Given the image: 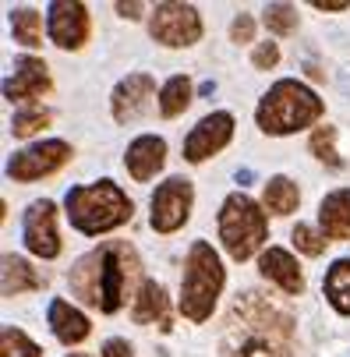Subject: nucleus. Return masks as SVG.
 Wrapping results in <instances>:
<instances>
[{
  "mask_svg": "<svg viewBox=\"0 0 350 357\" xmlns=\"http://www.w3.org/2000/svg\"><path fill=\"white\" fill-rule=\"evenodd\" d=\"M25 244L39 259H57L61 255V237H57V213L54 202H32L25 213Z\"/></svg>",
  "mask_w": 350,
  "mask_h": 357,
  "instance_id": "11",
  "label": "nucleus"
},
{
  "mask_svg": "<svg viewBox=\"0 0 350 357\" xmlns=\"http://www.w3.org/2000/svg\"><path fill=\"white\" fill-rule=\"evenodd\" d=\"M131 198L114 181H96L68 191V220L82 234H107L131 220Z\"/></svg>",
  "mask_w": 350,
  "mask_h": 357,
  "instance_id": "4",
  "label": "nucleus"
},
{
  "mask_svg": "<svg viewBox=\"0 0 350 357\" xmlns=\"http://www.w3.org/2000/svg\"><path fill=\"white\" fill-rule=\"evenodd\" d=\"M153 92H156V85H153V78H149V75H128V78L114 89V117H117L121 124L135 121V117L149 107Z\"/></svg>",
  "mask_w": 350,
  "mask_h": 357,
  "instance_id": "14",
  "label": "nucleus"
},
{
  "mask_svg": "<svg viewBox=\"0 0 350 357\" xmlns=\"http://www.w3.org/2000/svg\"><path fill=\"white\" fill-rule=\"evenodd\" d=\"M276 61H280V46H276L273 39H266V43H259V46H255V54H252V64H255L259 71L273 68Z\"/></svg>",
  "mask_w": 350,
  "mask_h": 357,
  "instance_id": "30",
  "label": "nucleus"
},
{
  "mask_svg": "<svg viewBox=\"0 0 350 357\" xmlns=\"http://www.w3.org/2000/svg\"><path fill=\"white\" fill-rule=\"evenodd\" d=\"M290 241L297 244V251H305V255H322L326 251V234L312 230L308 223H297L294 234H290Z\"/></svg>",
  "mask_w": 350,
  "mask_h": 357,
  "instance_id": "29",
  "label": "nucleus"
},
{
  "mask_svg": "<svg viewBox=\"0 0 350 357\" xmlns=\"http://www.w3.org/2000/svg\"><path fill=\"white\" fill-rule=\"evenodd\" d=\"M188 103H191V82L184 75L170 78L163 85V92H160V114L163 117H177V114L188 110Z\"/></svg>",
  "mask_w": 350,
  "mask_h": 357,
  "instance_id": "23",
  "label": "nucleus"
},
{
  "mask_svg": "<svg viewBox=\"0 0 350 357\" xmlns=\"http://www.w3.org/2000/svg\"><path fill=\"white\" fill-rule=\"evenodd\" d=\"M234 138V117L230 114H209L195 124V131L184 138V160L188 163H202Z\"/></svg>",
  "mask_w": 350,
  "mask_h": 357,
  "instance_id": "10",
  "label": "nucleus"
},
{
  "mask_svg": "<svg viewBox=\"0 0 350 357\" xmlns=\"http://www.w3.org/2000/svg\"><path fill=\"white\" fill-rule=\"evenodd\" d=\"M0 357H39V347L22 329H4V336H0Z\"/></svg>",
  "mask_w": 350,
  "mask_h": 357,
  "instance_id": "25",
  "label": "nucleus"
},
{
  "mask_svg": "<svg viewBox=\"0 0 350 357\" xmlns=\"http://www.w3.org/2000/svg\"><path fill=\"white\" fill-rule=\"evenodd\" d=\"M290 315L259 294H244L230 312V336L223 343V357H290Z\"/></svg>",
  "mask_w": 350,
  "mask_h": 357,
  "instance_id": "2",
  "label": "nucleus"
},
{
  "mask_svg": "<svg viewBox=\"0 0 350 357\" xmlns=\"http://www.w3.org/2000/svg\"><path fill=\"white\" fill-rule=\"evenodd\" d=\"M50 124V114L46 110H25V114H18L15 121H11V135L15 138H32L36 131H43Z\"/></svg>",
  "mask_w": 350,
  "mask_h": 357,
  "instance_id": "28",
  "label": "nucleus"
},
{
  "mask_svg": "<svg viewBox=\"0 0 350 357\" xmlns=\"http://www.w3.org/2000/svg\"><path fill=\"white\" fill-rule=\"evenodd\" d=\"M220 237L234 262H244L266 241V213L248 195H230L220 209Z\"/></svg>",
  "mask_w": 350,
  "mask_h": 357,
  "instance_id": "6",
  "label": "nucleus"
},
{
  "mask_svg": "<svg viewBox=\"0 0 350 357\" xmlns=\"http://www.w3.org/2000/svg\"><path fill=\"white\" fill-rule=\"evenodd\" d=\"M223 290V266L213 244L195 241L184 262V280H181V312L191 322H206L216 308V297Z\"/></svg>",
  "mask_w": 350,
  "mask_h": 357,
  "instance_id": "5",
  "label": "nucleus"
},
{
  "mask_svg": "<svg viewBox=\"0 0 350 357\" xmlns=\"http://www.w3.org/2000/svg\"><path fill=\"white\" fill-rule=\"evenodd\" d=\"M43 276L18 255H4V294H25V290H39Z\"/></svg>",
  "mask_w": 350,
  "mask_h": 357,
  "instance_id": "19",
  "label": "nucleus"
},
{
  "mask_svg": "<svg viewBox=\"0 0 350 357\" xmlns=\"http://www.w3.org/2000/svg\"><path fill=\"white\" fill-rule=\"evenodd\" d=\"M68 160H71V145H64V142L29 145V149H22V152H15V156H11V163H8V177L29 184V181H39V177L57 174Z\"/></svg>",
  "mask_w": 350,
  "mask_h": 357,
  "instance_id": "9",
  "label": "nucleus"
},
{
  "mask_svg": "<svg viewBox=\"0 0 350 357\" xmlns=\"http://www.w3.org/2000/svg\"><path fill=\"white\" fill-rule=\"evenodd\" d=\"M333 138H336V128L333 124H322L315 135H312V152L322 160V163H329V167H340V156H336V145H333Z\"/></svg>",
  "mask_w": 350,
  "mask_h": 357,
  "instance_id": "27",
  "label": "nucleus"
},
{
  "mask_svg": "<svg viewBox=\"0 0 350 357\" xmlns=\"http://www.w3.org/2000/svg\"><path fill=\"white\" fill-rule=\"evenodd\" d=\"M322 114H326L322 99L308 85H301L297 78H283L262 96L255 117L266 135H294V131L315 124Z\"/></svg>",
  "mask_w": 350,
  "mask_h": 357,
  "instance_id": "3",
  "label": "nucleus"
},
{
  "mask_svg": "<svg viewBox=\"0 0 350 357\" xmlns=\"http://www.w3.org/2000/svg\"><path fill=\"white\" fill-rule=\"evenodd\" d=\"M266 25L276 36H290L297 29V8H290V4H269L266 8Z\"/></svg>",
  "mask_w": 350,
  "mask_h": 357,
  "instance_id": "26",
  "label": "nucleus"
},
{
  "mask_svg": "<svg viewBox=\"0 0 350 357\" xmlns=\"http://www.w3.org/2000/svg\"><path fill=\"white\" fill-rule=\"evenodd\" d=\"M319 220H322V234L326 237L350 241V188H340V191H333V195L322 198Z\"/></svg>",
  "mask_w": 350,
  "mask_h": 357,
  "instance_id": "17",
  "label": "nucleus"
},
{
  "mask_svg": "<svg viewBox=\"0 0 350 357\" xmlns=\"http://www.w3.org/2000/svg\"><path fill=\"white\" fill-rule=\"evenodd\" d=\"M230 36H234V43H248V39L255 36V22L248 18V15H237L234 25H230Z\"/></svg>",
  "mask_w": 350,
  "mask_h": 357,
  "instance_id": "31",
  "label": "nucleus"
},
{
  "mask_svg": "<svg viewBox=\"0 0 350 357\" xmlns=\"http://www.w3.org/2000/svg\"><path fill=\"white\" fill-rule=\"evenodd\" d=\"M11 32L22 46H39L43 43V18L36 8H18L11 11Z\"/></svg>",
  "mask_w": 350,
  "mask_h": 357,
  "instance_id": "24",
  "label": "nucleus"
},
{
  "mask_svg": "<svg viewBox=\"0 0 350 357\" xmlns=\"http://www.w3.org/2000/svg\"><path fill=\"white\" fill-rule=\"evenodd\" d=\"M138 255L124 241H107L99 251L85 255V259L71 269V290L85 301L96 304L99 312H121V304L128 301L131 283L138 280Z\"/></svg>",
  "mask_w": 350,
  "mask_h": 357,
  "instance_id": "1",
  "label": "nucleus"
},
{
  "mask_svg": "<svg viewBox=\"0 0 350 357\" xmlns=\"http://www.w3.org/2000/svg\"><path fill=\"white\" fill-rule=\"evenodd\" d=\"M326 297L340 315H350V259H340L326 273Z\"/></svg>",
  "mask_w": 350,
  "mask_h": 357,
  "instance_id": "21",
  "label": "nucleus"
},
{
  "mask_svg": "<svg viewBox=\"0 0 350 357\" xmlns=\"http://www.w3.org/2000/svg\"><path fill=\"white\" fill-rule=\"evenodd\" d=\"M297 198L301 195H297V184L290 177H273L266 184V209L276 216H290L297 209Z\"/></svg>",
  "mask_w": 350,
  "mask_h": 357,
  "instance_id": "22",
  "label": "nucleus"
},
{
  "mask_svg": "<svg viewBox=\"0 0 350 357\" xmlns=\"http://www.w3.org/2000/svg\"><path fill=\"white\" fill-rule=\"evenodd\" d=\"M50 39L61 50H78L89 39V8L68 4V0L50 4Z\"/></svg>",
  "mask_w": 350,
  "mask_h": 357,
  "instance_id": "12",
  "label": "nucleus"
},
{
  "mask_svg": "<svg viewBox=\"0 0 350 357\" xmlns=\"http://www.w3.org/2000/svg\"><path fill=\"white\" fill-rule=\"evenodd\" d=\"M315 8H319V11H347L350 4H347V0H340V4H326V0H315Z\"/></svg>",
  "mask_w": 350,
  "mask_h": 357,
  "instance_id": "33",
  "label": "nucleus"
},
{
  "mask_svg": "<svg viewBox=\"0 0 350 357\" xmlns=\"http://www.w3.org/2000/svg\"><path fill=\"white\" fill-rule=\"evenodd\" d=\"M259 269H262V276L273 280L283 294H301V290H305V276H301V269H297V259H294L290 251H283V248H269V251L262 255Z\"/></svg>",
  "mask_w": 350,
  "mask_h": 357,
  "instance_id": "16",
  "label": "nucleus"
},
{
  "mask_svg": "<svg viewBox=\"0 0 350 357\" xmlns=\"http://www.w3.org/2000/svg\"><path fill=\"white\" fill-rule=\"evenodd\" d=\"M149 32L163 46H191L202 36V18L191 4H156L149 18Z\"/></svg>",
  "mask_w": 350,
  "mask_h": 357,
  "instance_id": "7",
  "label": "nucleus"
},
{
  "mask_svg": "<svg viewBox=\"0 0 350 357\" xmlns=\"http://www.w3.org/2000/svg\"><path fill=\"white\" fill-rule=\"evenodd\" d=\"M124 163H128V174H131L135 181L156 177V170L167 163V142L156 138V135H142V138H135V142L128 145Z\"/></svg>",
  "mask_w": 350,
  "mask_h": 357,
  "instance_id": "15",
  "label": "nucleus"
},
{
  "mask_svg": "<svg viewBox=\"0 0 350 357\" xmlns=\"http://www.w3.org/2000/svg\"><path fill=\"white\" fill-rule=\"evenodd\" d=\"M191 202H195V191H191V181L184 177H170L156 188L153 195V227L160 234H174L188 223L191 216Z\"/></svg>",
  "mask_w": 350,
  "mask_h": 357,
  "instance_id": "8",
  "label": "nucleus"
},
{
  "mask_svg": "<svg viewBox=\"0 0 350 357\" xmlns=\"http://www.w3.org/2000/svg\"><path fill=\"white\" fill-rule=\"evenodd\" d=\"M50 329H54V336L61 340V343H82L85 336H89V319L78 312V308H71L68 301H50Z\"/></svg>",
  "mask_w": 350,
  "mask_h": 357,
  "instance_id": "18",
  "label": "nucleus"
},
{
  "mask_svg": "<svg viewBox=\"0 0 350 357\" xmlns=\"http://www.w3.org/2000/svg\"><path fill=\"white\" fill-rule=\"evenodd\" d=\"M43 92H50V71H46V64L39 57L15 61V75L4 82V96L15 103V99H36Z\"/></svg>",
  "mask_w": 350,
  "mask_h": 357,
  "instance_id": "13",
  "label": "nucleus"
},
{
  "mask_svg": "<svg viewBox=\"0 0 350 357\" xmlns=\"http://www.w3.org/2000/svg\"><path fill=\"white\" fill-rule=\"evenodd\" d=\"M103 357H135V350H131V343H128V340H107Z\"/></svg>",
  "mask_w": 350,
  "mask_h": 357,
  "instance_id": "32",
  "label": "nucleus"
},
{
  "mask_svg": "<svg viewBox=\"0 0 350 357\" xmlns=\"http://www.w3.org/2000/svg\"><path fill=\"white\" fill-rule=\"evenodd\" d=\"M117 11H121L124 18H138V15H142V4H117Z\"/></svg>",
  "mask_w": 350,
  "mask_h": 357,
  "instance_id": "34",
  "label": "nucleus"
},
{
  "mask_svg": "<svg viewBox=\"0 0 350 357\" xmlns=\"http://www.w3.org/2000/svg\"><path fill=\"white\" fill-rule=\"evenodd\" d=\"M75 357H82V354H75Z\"/></svg>",
  "mask_w": 350,
  "mask_h": 357,
  "instance_id": "35",
  "label": "nucleus"
},
{
  "mask_svg": "<svg viewBox=\"0 0 350 357\" xmlns=\"http://www.w3.org/2000/svg\"><path fill=\"white\" fill-rule=\"evenodd\" d=\"M163 315H167V294H163V287L153 283V280H145L138 297H135V322L149 326V322H156Z\"/></svg>",
  "mask_w": 350,
  "mask_h": 357,
  "instance_id": "20",
  "label": "nucleus"
}]
</instances>
